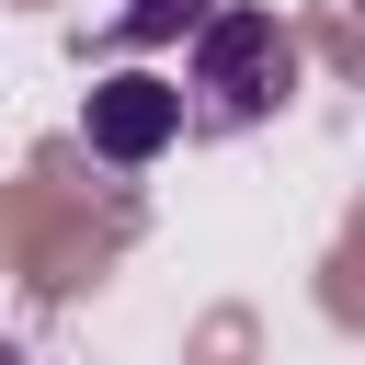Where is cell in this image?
<instances>
[{
  "instance_id": "obj_2",
  "label": "cell",
  "mask_w": 365,
  "mask_h": 365,
  "mask_svg": "<svg viewBox=\"0 0 365 365\" xmlns=\"http://www.w3.org/2000/svg\"><path fill=\"white\" fill-rule=\"evenodd\" d=\"M80 137H91V160L137 171V160H160V148L182 137V91H171V80H148V68H114V80H91Z\"/></svg>"
},
{
  "instance_id": "obj_1",
  "label": "cell",
  "mask_w": 365,
  "mask_h": 365,
  "mask_svg": "<svg viewBox=\"0 0 365 365\" xmlns=\"http://www.w3.org/2000/svg\"><path fill=\"white\" fill-rule=\"evenodd\" d=\"M171 91H182V114L217 125V137H228V125H262V114L297 91V34H285L274 11H217V0H205V11H194V57H182Z\"/></svg>"
},
{
  "instance_id": "obj_3",
  "label": "cell",
  "mask_w": 365,
  "mask_h": 365,
  "mask_svg": "<svg viewBox=\"0 0 365 365\" xmlns=\"http://www.w3.org/2000/svg\"><path fill=\"white\" fill-rule=\"evenodd\" d=\"M194 11H205V0H125V11H114V46H160V34H182Z\"/></svg>"
}]
</instances>
